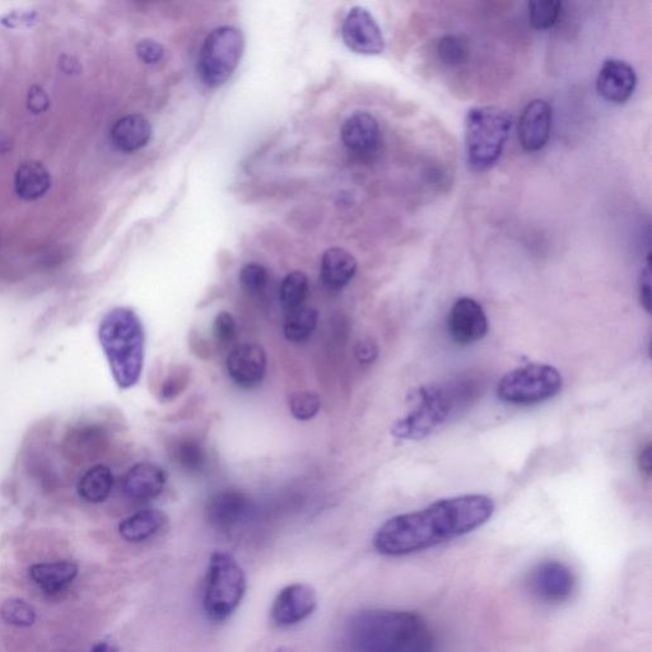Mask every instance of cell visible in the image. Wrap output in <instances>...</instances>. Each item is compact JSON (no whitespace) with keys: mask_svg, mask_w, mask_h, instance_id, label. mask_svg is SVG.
I'll return each mask as SVG.
<instances>
[{"mask_svg":"<svg viewBox=\"0 0 652 652\" xmlns=\"http://www.w3.org/2000/svg\"><path fill=\"white\" fill-rule=\"evenodd\" d=\"M495 510V502L484 495L445 498L386 521L375 534L374 546L389 557L426 551L481 528Z\"/></svg>","mask_w":652,"mask_h":652,"instance_id":"6da1fadb","label":"cell"},{"mask_svg":"<svg viewBox=\"0 0 652 652\" xmlns=\"http://www.w3.org/2000/svg\"><path fill=\"white\" fill-rule=\"evenodd\" d=\"M351 652H435V636L425 619L403 610L370 609L347 626Z\"/></svg>","mask_w":652,"mask_h":652,"instance_id":"7a4b0ae2","label":"cell"},{"mask_svg":"<svg viewBox=\"0 0 652 652\" xmlns=\"http://www.w3.org/2000/svg\"><path fill=\"white\" fill-rule=\"evenodd\" d=\"M482 385L472 377L423 386L416 393V408L395 422L391 435L418 441L467 411L481 394Z\"/></svg>","mask_w":652,"mask_h":652,"instance_id":"3957f363","label":"cell"},{"mask_svg":"<svg viewBox=\"0 0 652 652\" xmlns=\"http://www.w3.org/2000/svg\"><path fill=\"white\" fill-rule=\"evenodd\" d=\"M99 341L116 385L123 390L137 385L146 356V333L139 316L127 307L107 312L99 326Z\"/></svg>","mask_w":652,"mask_h":652,"instance_id":"277c9868","label":"cell"},{"mask_svg":"<svg viewBox=\"0 0 652 652\" xmlns=\"http://www.w3.org/2000/svg\"><path fill=\"white\" fill-rule=\"evenodd\" d=\"M507 111L496 106L474 107L465 118V152L470 169L486 171L500 160L511 132Z\"/></svg>","mask_w":652,"mask_h":652,"instance_id":"5b68a950","label":"cell"},{"mask_svg":"<svg viewBox=\"0 0 652 652\" xmlns=\"http://www.w3.org/2000/svg\"><path fill=\"white\" fill-rule=\"evenodd\" d=\"M246 589L248 581L239 562L230 553H213L203 593V608L208 619L216 623L227 621L239 608Z\"/></svg>","mask_w":652,"mask_h":652,"instance_id":"8992f818","label":"cell"},{"mask_svg":"<svg viewBox=\"0 0 652 652\" xmlns=\"http://www.w3.org/2000/svg\"><path fill=\"white\" fill-rule=\"evenodd\" d=\"M563 388L561 372L551 365L534 363L507 372L497 385V397L506 404L534 405L556 397Z\"/></svg>","mask_w":652,"mask_h":652,"instance_id":"52a82bcc","label":"cell"},{"mask_svg":"<svg viewBox=\"0 0 652 652\" xmlns=\"http://www.w3.org/2000/svg\"><path fill=\"white\" fill-rule=\"evenodd\" d=\"M245 50L244 35L231 26H222L207 36L200 49L198 73L209 87H220L239 67Z\"/></svg>","mask_w":652,"mask_h":652,"instance_id":"ba28073f","label":"cell"},{"mask_svg":"<svg viewBox=\"0 0 652 652\" xmlns=\"http://www.w3.org/2000/svg\"><path fill=\"white\" fill-rule=\"evenodd\" d=\"M253 515V501L245 493L234 489L214 493L206 506L208 523L222 533L236 532L248 523Z\"/></svg>","mask_w":652,"mask_h":652,"instance_id":"9c48e42d","label":"cell"},{"mask_svg":"<svg viewBox=\"0 0 652 652\" xmlns=\"http://www.w3.org/2000/svg\"><path fill=\"white\" fill-rule=\"evenodd\" d=\"M535 598L547 604H562L571 598L576 579L571 568L558 561L539 563L529 580Z\"/></svg>","mask_w":652,"mask_h":652,"instance_id":"30bf717a","label":"cell"},{"mask_svg":"<svg viewBox=\"0 0 652 652\" xmlns=\"http://www.w3.org/2000/svg\"><path fill=\"white\" fill-rule=\"evenodd\" d=\"M318 595L310 585L291 584L279 591L270 609V619L274 626L290 628L297 626L315 612Z\"/></svg>","mask_w":652,"mask_h":652,"instance_id":"8fae6325","label":"cell"},{"mask_svg":"<svg viewBox=\"0 0 652 652\" xmlns=\"http://www.w3.org/2000/svg\"><path fill=\"white\" fill-rule=\"evenodd\" d=\"M344 43L362 55H379L385 49V39L379 23L367 9L352 8L344 18L342 27Z\"/></svg>","mask_w":652,"mask_h":652,"instance_id":"7c38bea8","label":"cell"},{"mask_svg":"<svg viewBox=\"0 0 652 652\" xmlns=\"http://www.w3.org/2000/svg\"><path fill=\"white\" fill-rule=\"evenodd\" d=\"M486 311L474 298L461 297L451 307L447 330L451 339L459 346H469L481 341L488 333Z\"/></svg>","mask_w":652,"mask_h":652,"instance_id":"4fadbf2b","label":"cell"},{"mask_svg":"<svg viewBox=\"0 0 652 652\" xmlns=\"http://www.w3.org/2000/svg\"><path fill=\"white\" fill-rule=\"evenodd\" d=\"M228 376L242 389H254L267 375L268 358L259 344L242 343L231 349L227 357Z\"/></svg>","mask_w":652,"mask_h":652,"instance_id":"5bb4252c","label":"cell"},{"mask_svg":"<svg viewBox=\"0 0 652 652\" xmlns=\"http://www.w3.org/2000/svg\"><path fill=\"white\" fill-rule=\"evenodd\" d=\"M637 86L635 69L619 59L605 60L596 78V91L603 100L614 105L626 104Z\"/></svg>","mask_w":652,"mask_h":652,"instance_id":"9a60e30c","label":"cell"},{"mask_svg":"<svg viewBox=\"0 0 652 652\" xmlns=\"http://www.w3.org/2000/svg\"><path fill=\"white\" fill-rule=\"evenodd\" d=\"M553 111L546 100H533L525 106L519 120V142L528 152L542 151L551 137Z\"/></svg>","mask_w":652,"mask_h":652,"instance_id":"2e32d148","label":"cell"},{"mask_svg":"<svg viewBox=\"0 0 652 652\" xmlns=\"http://www.w3.org/2000/svg\"><path fill=\"white\" fill-rule=\"evenodd\" d=\"M341 137L344 147L353 155L372 156L381 144L379 121L369 113L353 114L344 121Z\"/></svg>","mask_w":652,"mask_h":652,"instance_id":"e0dca14e","label":"cell"},{"mask_svg":"<svg viewBox=\"0 0 652 652\" xmlns=\"http://www.w3.org/2000/svg\"><path fill=\"white\" fill-rule=\"evenodd\" d=\"M107 432L97 423H81L64 436L63 455L72 463H82L104 453L107 446Z\"/></svg>","mask_w":652,"mask_h":652,"instance_id":"ac0fdd59","label":"cell"},{"mask_svg":"<svg viewBox=\"0 0 652 652\" xmlns=\"http://www.w3.org/2000/svg\"><path fill=\"white\" fill-rule=\"evenodd\" d=\"M167 475L157 464L138 463L130 468L123 479L124 495L134 502L155 500L165 489Z\"/></svg>","mask_w":652,"mask_h":652,"instance_id":"d6986e66","label":"cell"},{"mask_svg":"<svg viewBox=\"0 0 652 652\" xmlns=\"http://www.w3.org/2000/svg\"><path fill=\"white\" fill-rule=\"evenodd\" d=\"M357 268V260L349 251L332 248L321 259L320 278L329 290H343L355 278Z\"/></svg>","mask_w":652,"mask_h":652,"instance_id":"ffe728a7","label":"cell"},{"mask_svg":"<svg viewBox=\"0 0 652 652\" xmlns=\"http://www.w3.org/2000/svg\"><path fill=\"white\" fill-rule=\"evenodd\" d=\"M110 137L119 151L133 153L146 147L151 141L152 127L143 115H127L116 121L111 128Z\"/></svg>","mask_w":652,"mask_h":652,"instance_id":"44dd1931","label":"cell"},{"mask_svg":"<svg viewBox=\"0 0 652 652\" xmlns=\"http://www.w3.org/2000/svg\"><path fill=\"white\" fill-rule=\"evenodd\" d=\"M167 523L169 518L165 512L155 509L142 510L121 521L119 533L127 542H144L160 533Z\"/></svg>","mask_w":652,"mask_h":652,"instance_id":"7402d4cb","label":"cell"},{"mask_svg":"<svg viewBox=\"0 0 652 652\" xmlns=\"http://www.w3.org/2000/svg\"><path fill=\"white\" fill-rule=\"evenodd\" d=\"M51 178L43 163L23 162L16 172L15 190L18 197L26 202L43 198L50 189Z\"/></svg>","mask_w":652,"mask_h":652,"instance_id":"603a6c76","label":"cell"},{"mask_svg":"<svg viewBox=\"0 0 652 652\" xmlns=\"http://www.w3.org/2000/svg\"><path fill=\"white\" fill-rule=\"evenodd\" d=\"M77 574L78 568L72 562L40 563L30 568L31 579L49 594L63 590Z\"/></svg>","mask_w":652,"mask_h":652,"instance_id":"cb8c5ba5","label":"cell"},{"mask_svg":"<svg viewBox=\"0 0 652 652\" xmlns=\"http://www.w3.org/2000/svg\"><path fill=\"white\" fill-rule=\"evenodd\" d=\"M115 484L114 473L106 465H95L79 479L78 495L90 504H101L110 497Z\"/></svg>","mask_w":652,"mask_h":652,"instance_id":"d4e9b609","label":"cell"},{"mask_svg":"<svg viewBox=\"0 0 652 652\" xmlns=\"http://www.w3.org/2000/svg\"><path fill=\"white\" fill-rule=\"evenodd\" d=\"M171 455L176 465L186 474H200L207 465L206 447L194 437L176 441Z\"/></svg>","mask_w":652,"mask_h":652,"instance_id":"484cf974","label":"cell"},{"mask_svg":"<svg viewBox=\"0 0 652 652\" xmlns=\"http://www.w3.org/2000/svg\"><path fill=\"white\" fill-rule=\"evenodd\" d=\"M318 323V311L301 307V309L288 312L286 323H284V335H286L287 341L292 343H306L314 335Z\"/></svg>","mask_w":652,"mask_h":652,"instance_id":"4316f807","label":"cell"},{"mask_svg":"<svg viewBox=\"0 0 652 652\" xmlns=\"http://www.w3.org/2000/svg\"><path fill=\"white\" fill-rule=\"evenodd\" d=\"M309 291V278L305 273L292 272L288 274L279 288V300H281L283 309L291 312L304 307Z\"/></svg>","mask_w":652,"mask_h":652,"instance_id":"83f0119b","label":"cell"},{"mask_svg":"<svg viewBox=\"0 0 652 652\" xmlns=\"http://www.w3.org/2000/svg\"><path fill=\"white\" fill-rule=\"evenodd\" d=\"M529 20L535 30L547 31L553 29L560 21L562 3L558 0H537L530 2Z\"/></svg>","mask_w":652,"mask_h":652,"instance_id":"f1b7e54d","label":"cell"},{"mask_svg":"<svg viewBox=\"0 0 652 652\" xmlns=\"http://www.w3.org/2000/svg\"><path fill=\"white\" fill-rule=\"evenodd\" d=\"M437 55L447 67H458L467 62L469 58V46L463 37L446 35L441 37L437 44Z\"/></svg>","mask_w":652,"mask_h":652,"instance_id":"f546056e","label":"cell"},{"mask_svg":"<svg viewBox=\"0 0 652 652\" xmlns=\"http://www.w3.org/2000/svg\"><path fill=\"white\" fill-rule=\"evenodd\" d=\"M4 621L16 627H30L36 621V612L31 604L21 599H12L3 604Z\"/></svg>","mask_w":652,"mask_h":652,"instance_id":"4dcf8cb0","label":"cell"},{"mask_svg":"<svg viewBox=\"0 0 652 652\" xmlns=\"http://www.w3.org/2000/svg\"><path fill=\"white\" fill-rule=\"evenodd\" d=\"M290 411L298 421H310L318 416L321 408V400L318 394L312 391H300L290 398Z\"/></svg>","mask_w":652,"mask_h":652,"instance_id":"1f68e13d","label":"cell"},{"mask_svg":"<svg viewBox=\"0 0 652 652\" xmlns=\"http://www.w3.org/2000/svg\"><path fill=\"white\" fill-rule=\"evenodd\" d=\"M269 282L268 270L263 265L246 264L240 272V283L249 293H260L267 288Z\"/></svg>","mask_w":652,"mask_h":652,"instance_id":"d6a6232c","label":"cell"},{"mask_svg":"<svg viewBox=\"0 0 652 652\" xmlns=\"http://www.w3.org/2000/svg\"><path fill=\"white\" fill-rule=\"evenodd\" d=\"M190 383V371L186 367L178 366L169 372L163 381L160 391L163 402L179 397Z\"/></svg>","mask_w":652,"mask_h":652,"instance_id":"836d02e7","label":"cell"},{"mask_svg":"<svg viewBox=\"0 0 652 652\" xmlns=\"http://www.w3.org/2000/svg\"><path fill=\"white\" fill-rule=\"evenodd\" d=\"M213 334L216 341L222 346H230L236 339L237 325L234 316L230 312H220L214 319Z\"/></svg>","mask_w":652,"mask_h":652,"instance_id":"e575fe53","label":"cell"},{"mask_svg":"<svg viewBox=\"0 0 652 652\" xmlns=\"http://www.w3.org/2000/svg\"><path fill=\"white\" fill-rule=\"evenodd\" d=\"M138 58L146 64H156L161 62L165 49L155 40H143L137 45Z\"/></svg>","mask_w":652,"mask_h":652,"instance_id":"d590c367","label":"cell"},{"mask_svg":"<svg viewBox=\"0 0 652 652\" xmlns=\"http://www.w3.org/2000/svg\"><path fill=\"white\" fill-rule=\"evenodd\" d=\"M355 356L361 365H371L379 357V346L372 339H362L356 344Z\"/></svg>","mask_w":652,"mask_h":652,"instance_id":"8d00e7d4","label":"cell"},{"mask_svg":"<svg viewBox=\"0 0 652 652\" xmlns=\"http://www.w3.org/2000/svg\"><path fill=\"white\" fill-rule=\"evenodd\" d=\"M29 109L34 114H41L48 110L49 97L44 92L43 88L32 87L29 93V100H27Z\"/></svg>","mask_w":652,"mask_h":652,"instance_id":"74e56055","label":"cell"},{"mask_svg":"<svg viewBox=\"0 0 652 652\" xmlns=\"http://www.w3.org/2000/svg\"><path fill=\"white\" fill-rule=\"evenodd\" d=\"M640 300L642 306L647 312H651V270L650 259H647V265L642 270L640 278Z\"/></svg>","mask_w":652,"mask_h":652,"instance_id":"f35d334b","label":"cell"},{"mask_svg":"<svg viewBox=\"0 0 652 652\" xmlns=\"http://www.w3.org/2000/svg\"><path fill=\"white\" fill-rule=\"evenodd\" d=\"M651 453H652L651 445L646 444L644 447H642L640 453H638V458H637L638 467H640L641 472L646 474L647 477H650L651 475V469H652Z\"/></svg>","mask_w":652,"mask_h":652,"instance_id":"ab89813d","label":"cell"},{"mask_svg":"<svg viewBox=\"0 0 652 652\" xmlns=\"http://www.w3.org/2000/svg\"><path fill=\"white\" fill-rule=\"evenodd\" d=\"M91 652H118V649L109 641H101L99 644L93 646Z\"/></svg>","mask_w":652,"mask_h":652,"instance_id":"60d3db41","label":"cell"},{"mask_svg":"<svg viewBox=\"0 0 652 652\" xmlns=\"http://www.w3.org/2000/svg\"><path fill=\"white\" fill-rule=\"evenodd\" d=\"M276 652H295L290 647H281V649H278Z\"/></svg>","mask_w":652,"mask_h":652,"instance_id":"b9f144b4","label":"cell"}]
</instances>
